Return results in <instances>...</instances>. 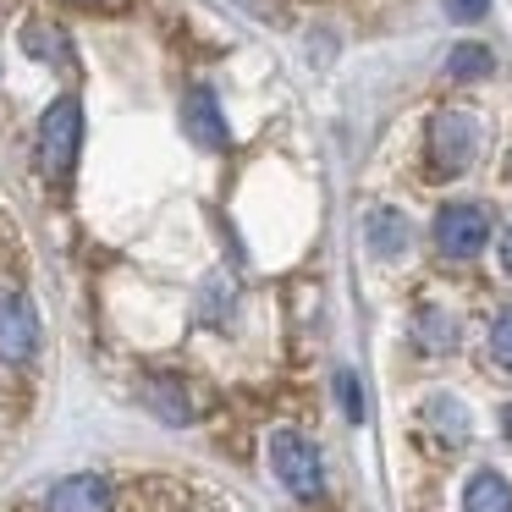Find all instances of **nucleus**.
<instances>
[{
	"label": "nucleus",
	"mask_w": 512,
	"mask_h": 512,
	"mask_svg": "<svg viewBox=\"0 0 512 512\" xmlns=\"http://www.w3.org/2000/svg\"><path fill=\"white\" fill-rule=\"evenodd\" d=\"M78 149H83V105L56 100L39 116V171H45L56 188H67L72 166H78Z\"/></svg>",
	"instance_id": "obj_1"
},
{
	"label": "nucleus",
	"mask_w": 512,
	"mask_h": 512,
	"mask_svg": "<svg viewBox=\"0 0 512 512\" xmlns=\"http://www.w3.org/2000/svg\"><path fill=\"white\" fill-rule=\"evenodd\" d=\"M479 155V122L468 111H441L430 122V144H424V160H430V177H463Z\"/></svg>",
	"instance_id": "obj_2"
},
{
	"label": "nucleus",
	"mask_w": 512,
	"mask_h": 512,
	"mask_svg": "<svg viewBox=\"0 0 512 512\" xmlns=\"http://www.w3.org/2000/svg\"><path fill=\"white\" fill-rule=\"evenodd\" d=\"M270 468L276 479L292 490L298 501H314L325 490V463H320V446L298 430H276L270 435Z\"/></svg>",
	"instance_id": "obj_3"
},
{
	"label": "nucleus",
	"mask_w": 512,
	"mask_h": 512,
	"mask_svg": "<svg viewBox=\"0 0 512 512\" xmlns=\"http://www.w3.org/2000/svg\"><path fill=\"white\" fill-rule=\"evenodd\" d=\"M485 243H490V215L479 204H446L435 215V248L446 259H474Z\"/></svg>",
	"instance_id": "obj_4"
},
{
	"label": "nucleus",
	"mask_w": 512,
	"mask_h": 512,
	"mask_svg": "<svg viewBox=\"0 0 512 512\" xmlns=\"http://www.w3.org/2000/svg\"><path fill=\"white\" fill-rule=\"evenodd\" d=\"M39 353V320L23 298H0V364H28Z\"/></svg>",
	"instance_id": "obj_5"
},
{
	"label": "nucleus",
	"mask_w": 512,
	"mask_h": 512,
	"mask_svg": "<svg viewBox=\"0 0 512 512\" xmlns=\"http://www.w3.org/2000/svg\"><path fill=\"white\" fill-rule=\"evenodd\" d=\"M45 512H116V496L100 474H67L45 496Z\"/></svg>",
	"instance_id": "obj_6"
},
{
	"label": "nucleus",
	"mask_w": 512,
	"mask_h": 512,
	"mask_svg": "<svg viewBox=\"0 0 512 512\" xmlns=\"http://www.w3.org/2000/svg\"><path fill=\"white\" fill-rule=\"evenodd\" d=\"M182 127H188V138L204 149L226 144V116H221V105H215L210 89H188V100H182Z\"/></svg>",
	"instance_id": "obj_7"
},
{
	"label": "nucleus",
	"mask_w": 512,
	"mask_h": 512,
	"mask_svg": "<svg viewBox=\"0 0 512 512\" xmlns=\"http://www.w3.org/2000/svg\"><path fill=\"white\" fill-rule=\"evenodd\" d=\"M463 512H512V485L496 468H479L463 490Z\"/></svg>",
	"instance_id": "obj_8"
},
{
	"label": "nucleus",
	"mask_w": 512,
	"mask_h": 512,
	"mask_svg": "<svg viewBox=\"0 0 512 512\" xmlns=\"http://www.w3.org/2000/svg\"><path fill=\"white\" fill-rule=\"evenodd\" d=\"M424 424H430L446 446H463L468 441V408L457 397H430V402H424Z\"/></svg>",
	"instance_id": "obj_9"
},
{
	"label": "nucleus",
	"mask_w": 512,
	"mask_h": 512,
	"mask_svg": "<svg viewBox=\"0 0 512 512\" xmlns=\"http://www.w3.org/2000/svg\"><path fill=\"white\" fill-rule=\"evenodd\" d=\"M144 402L155 408V419H166V424H188L193 419V402H188V391H182V380H149Z\"/></svg>",
	"instance_id": "obj_10"
},
{
	"label": "nucleus",
	"mask_w": 512,
	"mask_h": 512,
	"mask_svg": "<svg viewBox=\"0 0 512 512\" xmlns=\"http://www.w3.org/2000/svg\"><path fill=\"white\" fill-rule=\"evenodd\" d=\"M369 248H375L380 259H397L402 248H408V215H397V210L369 215Z\"/></svg>",
	"instance_id": "obj_11"
},
{
	"label": "nucleus",
	"mask_w": 512,
	"mask_h": 512,
	"mask_svg": "<svg viewBox=\"0 0 512 512\" xmlns=\"http://www.w3.org/2000/svg\"><path fill=\"white\" fill-rule=\"evenodd\" d=\"M413 336H419L424 353H452V347H457V320H452L446 309H419Z\"/></svg>",
	"instance_id": "obj_12"
},
{
	"label": "nucleus",
	"mask_w": 512,
	"mask_h": 512,
	"mask_svg": "<svg viewBox=\"0 0 512 512\" xmlns=\"http://www.w3.org/2000/svg\"><path fill=\"white\" fill-rule=\"evenodd\" d=\"M23 45H28V56L50 61V67H72V45L61 39V28H50V23H28Z\"/></svg>",
	"instance_id": "obj_13"
},
{
	"label": "nucleus",
	"mask_w": 512,
	"mask_h": 512,
	"mask_svg": "<svg viewBox=\"0 0 512 512\" xmlns=\"http://www.w3.org/2000/svg\"><path fill=\"white\" fill-rule=\"evenodd\" d=\"M490 67H496V56H490L485 45H474V39L446 56V78L452 83H479V78H490Z\"/></svg>",
	"instance_id": "obj_14"
},
{
	"label": "nucleus",
	"mask_w": 512,
	"mask_h": 512,
	"mask_svg": "<svg viewBox=\"0 0 512 512\" xmlns=\"http://www.w3.org/2000/svg\"><path fill=\"white\" fill-rule=\"evenodd\" d=\"M490 358H496V369L512 375V309H501L496 325H490Z\"/></svg>",
	"instance_id": "obj_15"
},
{
	"label": "nucleus",
	"mask_w": 512,
	"mask_h": 512,
	"mask_svg": "<svg viewBox=\"0 0 512 512\" xmlns=\"http://www.w3.org/2000/svg\"><path fill=\"white\" fill-rule=\"evenodd\" d=\"M226 309H232V287H226V276L204 281V292H199V314H204V320H210V314H221V320H226Z\"/></svg>",
	"instance_id": "obj_16"
},
{
	"label": "nucleus",
	"mask_w": 512,
	"mask_h": 512,
	"mask_svg": "<svg viewBox=\"0 0 512 512\" xmlns=\"http://www.w3.org/2000/svg\"><path fill=\"white\" fill-rule=\"evenodd\" d=\"M336 397H342V413H347V419H364V391H358V375H347V369H342V375H336Z\"/></svg>",
	"instance_id": "obj_17"
},
{
	"label": "nucleus",
	"mask_w": 512,
	"mask_h": 512,
	"mask_svg": "<svg viewBox=\"0 0 512 512\" xmlns=\"http://www.w3.org/2000/svg\"><path fill=\"white\" fill-rule=\"evenodd\" d=\"M485 6H490V0H446V12H452L457 23H479V17H485Z\"/></svg>",
	"instance_id": "obj_18"
},
{
	"label": "nucleus",
	"mask_w": 512,
	"mask_h": 512,
	"mask_svg": "<svg viewBox=\"0 0 512 512\" xmlns=\"http://www.w3.org/2000/svg\"><path fill=\"white\" fill-rule=\"evenodd\" d=\"M501 270H507V276H512V226H507V232H501Z\"/></svg>",
	"instance_id": "obj_19"
},
{
	"label": "nucleus",
	"mask_w": 512,
	"mask_h": 512,
	"mask_svg": "<svg viewBox=\"0 0 512 512\" xmlns=\"http://www.w3.org/2000/svg\"><path fill=\"white\" fill-rule=\"evenodd\" d=\"M501 435H507V441H512V402H507V408H501Z\"/></svg>",
	"instance_id": "obj_20"
}]
</instances>
